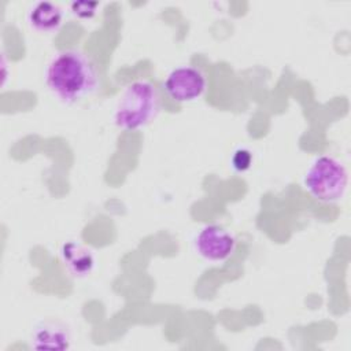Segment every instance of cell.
I'll return each mask as SVG.
<instances>
[{
	"instance_id": "obj_4",
	"label": "cell",
	"mask_w": 351,
	"mask_h": 351,
	"mask_svg": "<svg viewBox=\"0 0 351 351\" xmlns=\"http://www.w3.org/2000/svg\"><path fill=\"white\" fill-rule=\"evenodd\" d=\"M195 251L200 258L211 263L228 261L236 250L234 236L221 225H204L195 236Z\"/></svg>"
},
{
	"instance_id": "obj_3",
	"label": "cell",
	"mask_w": 351,
	"mask_h": 351,
	"mask_svg": "<svg viewBox=\"0 0 351 351\" xmlns=\"http://www.w3.org/2000/svg\"><path fill=\"white\" fill-rule=\"evenodd\" d=\"M303 184L318 202L337 203L343 200L348 186V171L344 163L330 155L315 158L306 170Z\"/></svg>"
},
{
	"instance_id": "obj_2",
	"label": "cell",
	"mask_w": 351,
	"mask_h": 351,
	"mask_svg": "<svg viewBox=\"0 0 351 351\" xmlns=\"http://www.w3.org/2000/svg\"><path fill=\"white\" fill-rule=\"evenodd\" d=\"M160 110L158 88L148 80L130 82L114 108V123L126 132H136L151 123Z\"/></svg>"
},
{
	"instance_id": "obj_9",
	"label": "cell",
	"mask_w": 351,
	"mask_h": 351,
	"mask_svg": "<svg viewBox=\"0 0 351 351\" xmlns=\"http://www.w3.org/2000/svg\"><path fill=\"white\" fill-rule=\"evenodd\" d=\"M99 7V1H73L70 4V12L81 21H86L92 19L97 14Z\"/></svg>"
},
{
	"instance_id": "obj_5",
	"label": "cell",
	"mask_w": 351,
	"mask_h": 351,
	"mask_svg": "<svg viewBox=\"0 0 351 351\" xmlns=\"http://www.w3.org/2000/svg\"><path fill=\"white\" fill-rule=\"evenodd\" d=\"M163 88L171 100L189 103L195 101L206 92L207 78L204 73L195 66H180L167 74L163 81Z\"/></svg>"
},
{
	"instance_id": "obj_6",
	"label": "cell",
	"mask_w": 351,
	"mask_h": 351,
	"mask_svg": "<svg viewBox=\"0 0 351 351\" xmlns=\"http://www.w3.org/2000/svg\"><path fill=\"white\" fill-rule=\"evenodd\" d=\"M70 341L69 328L55 319L37 322L30 335V344L36 350H67Z\"/></svg>"
},
{
	"instance_id": "obj_10",
	"label": "cell",
	"mask_w": 351,
	"mask_h": 351,
	"mask_svg": "<svg viewBox=\"0 0 351 351\" xmlns=\"http://www.w3.org/2000/svg\"><path fill=\"white\" fill-rule=\"evenodd\" d=\"M252 165V152L247 148H237L230 156V166L234 171H247Z\"/></svg>"
},
{
	"instance_id": "obj_8",
	"label": "cell",
	"mask_w": 351,
	"mask_h": 351,
	"mask_svg": "<svg viewBox=\"0 0 351 351\" xmlns=\"http://www.w3.org/2000/svg\"><path fill=\"white\" fill-rule=\"evenodd\" d=\"M59 254L66 270L75 278H85L95 269L92 251L78 241H66Z\"/></svg>"
},
{
	"instance_id": "obj_1",
	"label": "cell",
	"mask_w": 351,
	"mask_h": 351,
	"mask_svg": "<svg viewBox=\"0 0 351 351\" xmlns=\"http://www.w3.org/2000/svg\"><path fill=\"white\" fill-rule=\"evenodd\" d=\"M44 80L49 92L66 104L90 97L100 86L96 64L80 49H63L53 55L45 67Z\"/></svg>"
},
{
	"instance_id": "obj_7",
	"label": "cell",
	"mask_w": 351,
	"mask_h": 351,
	"mask_svg": "<svg viewBox=\"0 0 351 351\" xmlns=\"http://www.w3.org/2000/svg\"><path fill=\"white\" fill-rule=\"evenodd\" d=\"M64 19L63 8L52 1H36L26 14L27 25L37 33L52 34L56 33Z\"/></svg>"
}]
</instances>
